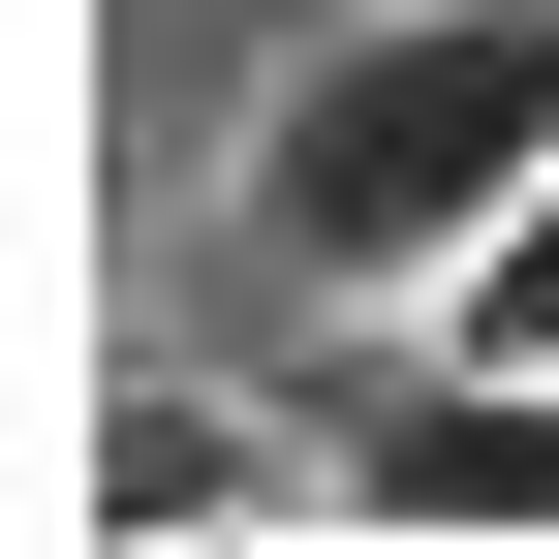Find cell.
I'll use <instances>...</instances> for the list:
<instances>
[{"mask_svg":"<svg viewBox=\"0 0 559 559\" xmlns=\"http://www.w3.org/2000/svg\"><path fill=\"white\" fill-rule=\"evenodd\" d=\"M528 187H559V0H373L249 94V249L342 311H436Z\"/></svg>","mask_w":559,"mask_h":559,"instance_id":"1","label":"cell"},{"mask_svg":"<svg viewBox=\"0 0 559 559\" xmlns=\"http://www.w3.org/2000/svg\"><path fill=\"white\" fill-rule=\"evenodd\" d=\"M342 528H559V373L528 342H404L342 404Z\"/></svg>","mask_w":559,"mask_h":559,"instance_id":"2","label":"cell"},{"mask_svg":"<svg viewBox=\"0 0 559 559\" xmlns=\"http://www.w3.org/2000/svg\"><path fill=\"white\" fill-rule=\"evenodd\" d=\"M156 559V528H342V466H280L249 404H187V373H94V436H62V559Z\"/></svg>","mask_w":559,"mask_h":559,"instance_id":"3","label":"cell"},{"mask_svg":"<svg viewBox=\"0 0 559 559\" xmlns=\"http://www.w3.org/2000/svg\"><path fill=\"white\" fill-rule=\"evenodd\" d=\"M436 342H528V373H559V187H528V218H498V249L436 280Z\"/></svg>","mask_w":559,"mask_h":559,"instance_id":"4","label":"cell"}]
</instances>
